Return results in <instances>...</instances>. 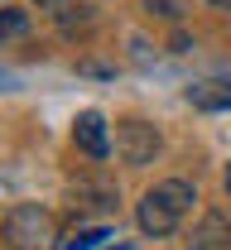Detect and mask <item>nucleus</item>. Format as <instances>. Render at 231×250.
Instances as JSON below:
<instances>
[{
    "label": "nucleus",
    "mask_w": 231,
    "mask_h": 250,
    "mask_svg": "<svg viewBox=\"0 0 231 250\" xmlns=\"http://www.w3.org/2000/svg\"><path fill=\"white\" fill-rule=\"evenodd\" d=\"M39 5H53V0H39Z\"/></svg>",
    "instance_id": "obj_11"
},
{
    "label": "nucleus",
    "mask_w": 231,
    "mask_h": 250,
    "mask_svg": "<svg viewBox=\"0 0 231 250\" xmlns=\"http://www.w3.org/2000/svg\"><path fill=\"white\" fill-rule=\"evenodd\" d=\"M106 236H111L106 226H87V231H72V236L63 241V250H97Z\"/></svg>",
    "instance_id": "obj_7"
},
{
    "label": "nucleus",
    "mask_w": 231,
    "mask_h": 250,
    "mask_svg": "<svg viewBox=\"0 0 231 250\" xmlns=\"http://www.w3.org/2000/svg\"><path fill=\"white\" fill-rule=\"evenodd\" d=\"M116 154H121V164H130V168H140V164H149V159L159 154V130L149 121H121V130H116Z\"/></svg>",
    "instance_id": "obj_3"
},
{
    "label": "nucleus",
    "mask_w": 231,
    "mask_h": 250,
    "mask_svg": "<svg viewBox=\"0 0 231 250\" xmlns=\"http://www.w3.org/2000/svg\"><path fill=\"white\" fill-rule=\"evenodd\" d=\"M116 250H126V246H116Z\"/></svg>",
    "instance_id": "obj_12"
},
{
    "label": "nucleus",
    "mask_w": 231,
    "mask_h": 250,
    "mask_svg": "<svg viewBox=\"0 0 231 250\" xmlns=\"http://www.w3.org/2000/svg\"><path fill=\"white\" fill-rule=\"evenodd\" d=\"M227 192H231V164H227Z\"/></svg>",
    "instance_id": "obj_10"
},
{
    "label": "nucleus",
    "mask_w": 231,
    "mask_h": 250,
    "mask_svg": "<svg viewBox=\"0 0 231 250\" xmlns=\"http://www.w3.org/2000/svg\"><path fill=\"white\" fill-rule=\"evenodd\" d=\"M72 145H77L87 159H106L111 154V135H106L101 111H82V116L72 121Z\"/></svg>",
    "instance_id": "obj_4"
},
{
    "label": "nucleus",
    "mask_w": 231,
    "mask_h": 250,
    "mask_svg": "<svg viewBox=\"0 0 231 250\" xmlns=\"http://www.w3.org/2000/svg\"><path fill=\"white\" fill-rule=\"evenodd\" d=\"M188 101L198 111H231V77H207L188 87Z\"/></svg>",
    "instance_id": "obj_6"
},
{
    "label": "nucleus",
    "mask_w": 231,
    "mask_h": 250,
    "mask_svg": "<svg viewBox=\"0 0 231 250\" xmlns=\"http://www.w3.org/2000/svg\"><path fill=\"white\" fill-rule=\"evenodd\" d=\"M24 29H29V20H24L20 10H0V43H5V39H20Z\"/></svg>",
    "instance_id": "obj_8"
},
{
    "label": "nucleus",
    "mask_w": 231,
    "mask_h": 250,
    "mask_svg": "<svg viewBox=\"0 0 231 250\" xmlns=\"http://www.w3.org/2000/svg\"><path fill=\"white\" fill-rule=\"evenodd\" d=\"M0 246L5 250H63V241H58V221L48 207L20 202L0 221Z\"/></svg>",
    "instance_id": "obj_2"
},
{
    "label": "nucleus",
    "mask_w": 231,
    "mask_h": 250,
    "mask_svg": "<svg viewBox=\"0 0 231 250\" xmlns=\"http://www.w3.org/2000/svg\"><path fill=\"white\" fill-rule=\"evenodd\" d=\"M212 5H217V10H231V0H212Z\"/></svg>",
    "instance_id": "obj_9"
},
{
    "label": "nucleus",
    "mask_w": 231,
    "mask_h": 250,
    "mask_svg": "<svg viewBox=\"0 0 231 250\" xmlns=\"http://www.w3.org/2000/svg\"><path fill=\"white\" fill-rule=\"evenodd\" d=\"M193 202H198V192H193L188 178H164V183H154L140 197L135 221H140L145 236H173V231L183 226V217L193 212Z\"/></svg>",
    "instance_id": "obj_1"
},
{
    "label": "nucleus",
    "mask_w": 231,
    "mask_h": 250,
    "mask_svg": "<svg viewBox=\"0 0 231 250\" xmlns=\"http://www.w3.org/2000/svg\"><path fill=\"white\" fill-rule=\"evenodd\" d=\"M188 250H231V217L222 212H202V221L188 236Z\"/></svg>",
    "instance_id": "obj_5"
}]
</instances>
